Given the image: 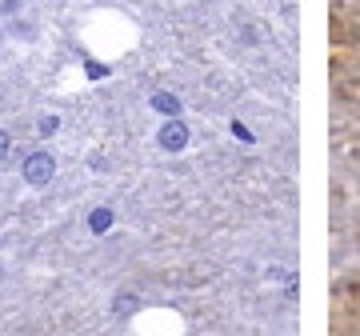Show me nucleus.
Wrapping results in <instances>:
<instances>
[{"label": "nucleus", "instance_id": "obj_1", "mask_svg": "<svg viewBox=\"0 0 360 336\" xmlns=\"http://www.w3.org/2000/svg\"><path fill=\"white\" fill-rule=\"evenodd\" d=\"M20 172H25V181L32 184V188H44V184L56 176V156H52L49 148H37L32 156H25V168H20Z\"/></svg>", "mask_w": 360, "mask_h": 336}, {"label": "nucleus", "instance_id": "obj_2", "mask_svg": "<svg viewBox=\"0 0 360 336\" xmlns=\"http://www.w3.org/2000/svg\"><path fill=\"white\" fill-rule=\"evenodd\" d=\"M156 141H160L165 153H184V148H188V124L180 117H168L165 124H160V132H156Z\"/></svg>", "mask_w": 360, "mask_h": 336}, {"label": "nucleus", "instance_id": "obj_3", "mask_svg": "<svg viewBox=\"0 0 360 336\" xmlns=\"http://www.w3.org/2000/svg\"><path fill=\"white\" fill-rule=\"evenodd\" d=\"M148 104H153V112H160V117H180V96L176 92H153L148 96Z\"/></svg>", "mask_w": 360, "mask_h": 336}, {"label": "nucleus", "instance_id": "obj_4", "mask_svg": "<svg viewBox=\"0 0 360 336\" xmlns=\"http://www.w3.org/2000/svg\"><path fill=\"white\" fill-rule=\"evenodd\" d=\"M112 220H116V212L108 205H101V208H92L89 212V233H96V236H104L108 228H112Z\"/></svg>", "mask_w": 360, "mask_h": 336}, {"label": "nucleus", "instance_id": "obj_5", "mask_svg": "<svg viewBox=\"0 0 360 336\" xmlns=\"http://www.w3.org/2000/svg\"><path fill=\"white\" fill-rule=\"evenodd\" d=\"M84 77H89V80H104V77H112V68L101 65V60H84Z\"/></svg>", "mask_w": 360, "mask_h": 336}, {"label": "nucleus", "instance_id": "obj_6", "mask_svg": "<svg viewBox=\"0 0 360 336\" xmlns=\"http://www.w3.org/2000/svg\"><path fill=\"white\" fill-rule=\"evenodd\" d=\"M56 129H60V117H40V124H37L40 136H52Z\"/></svg>", "mask_w": 360, "mask_h": 336}, {"label": "nucleus", "instance_id": "obj_7", "mask_svg": "<svg viewBox=\"0 0 360 336\" xmlns=\"http://www.w3.org/2000/svg\"><path fill=\"white\" fill-rule=\"evenodd\" d=\"M229 129H232V136H236V141H252V129H248V124H240V120H232Z\"/></svg>", "mask_w": 360, "mask_h": 336}, {"label": "nucleus", "instance_id": "obj_8", "mask_svg": "<svg viewBox=\"0 0 360 336\" xmlns=\"http://www.w3.org/2000/svg\"><path fill=\"white\" fill-rule=\"evenodd\" d=\"M8 153H13V136H8V132L0 129V160H4Z\"/></svg>", "mask_w": 360, "mask_h": 336}, {"label": "nucleus", "instance_id": "obj_9", "mask_svg": "<svg viewBox=\"0 0 360 336\" xmlns=\"http://www.w3.org/2000/svg\"><path fill=\"white\" fill-rule=\"evenodd\" d=\"M0 276H4V272H0Z\"/></svg>", "mask_w": 360, "mask_h": 336}]
</instances>
